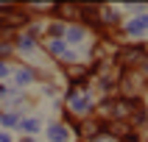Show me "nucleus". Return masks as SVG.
<instances>
[{"label": "nucleus", "instance_id": "nucleus-4", "mask_svg": "<svg viewBox=\"0 0 148 142\" xmlns=\"http://www.w3.org/2000/svg\"><path fill=\"white\" fill-rule=\"evenodd\" d=\"M25 142H31V139H25Z\"/></svg>", "mask_w": 148, "mask_h": 142}, {"label": "nucleus", "instance_id": "nucleus-2", "mask_svg": "<svg viewBox=\"0 0 148 142\" xmlns=\"http://www.w3.org/2000/svg\"><path fill=\"white\" fill-rule=\"evenodd\" d=\"M17 81H31V73H28V70H20V73H17Z\"/></svg>", "mask_w": 148, "mask_h": 142}, {"label": "nucleus", "instance_id": "nucleus-1", "mask_svg": "<svg viewBox=\"0 0 148 142\" xmlns=\"http://www.w3.org/2000/svg\"><path fill=\"white\" fill-rule=\"evenodd\" d=\"M143 28H148V17H140V20H137V22H132V25H129V31H143Z\"/></svg>", "mask_w": 148, "mask_h": 142}, {"label": "nucleus", "instance_id": "nucleus-3", "mask_svg": "<svg viewBox=\"0 0 148 142\" xmlns=\"http://www.w3.org/2000/svg\"><path fill=\"white\" fill-rule=\"evenodd\" d=\"M0 142H8V139H6V137H0Z\"/></svg>", "mask_w": 148, "mask_h": 142}]
</instances>
